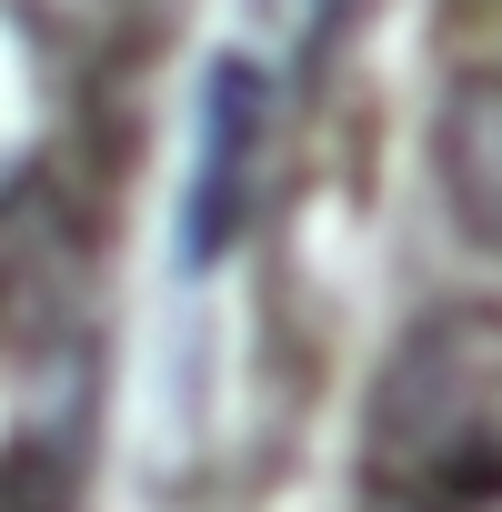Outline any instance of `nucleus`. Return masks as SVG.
Masks as SVG:
<instances>
[{
  "instance_id": "obj_2",
  "label": "nucleus",
  "mask_w": 502,
  "mask_h": 512,
  "mask_svg": "<svg viewBox=\"0 0 502 512\" xmlns=\"http://www.w3.org/2000/svg\"><path fill=\"white\" fill-rule=\"evenodd\" d=\"M251 171H262V71L241 51L211 61L201 81V151H191V211H181V251L191 272H211L251 221Z\"/></svg>"
},
{
  "instance_id": "obj_4",
  "label": "nucleus",
  "mask_w": 502,
  "mask_h": 512,
  "mask_svg": "<svg viewBox=\"0 0 502 512\" xmlns=\"http://www.w3.org/2000/svg\"><path fill=\"white\" fill-rule=\"evenodd\" d=\"M0 512H61V482H51V472H31V482H21L11 502H0Z\"/></svg>"
},
{
  "instance_id": "obj_1",
  "label": "nucleus",
  "mask_w": 502,
  "mask_h": 512,
  "mask_svg": "<svg viewBox=\"0 0 502 512\" xmlns=\"http://www.w3.org/2000/svg\"><path fill=\"white\" fill-rule=\"evenodd\" d=\"M362 472L382 502H502V312L442 302L392 342L362 422Z\"/></svg>"
},
{
  "instance_id": "obj_3",
  "label": "nucleus",
  "mask_w": 502,
  "mask_h": 512,
  "mask_svg": "<svg viewBox=\"0 0 502 512\" xmlns=\"http://www.w3.org/2000/svg\"><path fill=\"white\" fill-rule=\"evenodd\" d=\"M432 171H442L452 221L502 251V81H452L432 121Z\"/></svg>"
}]
</instances>
